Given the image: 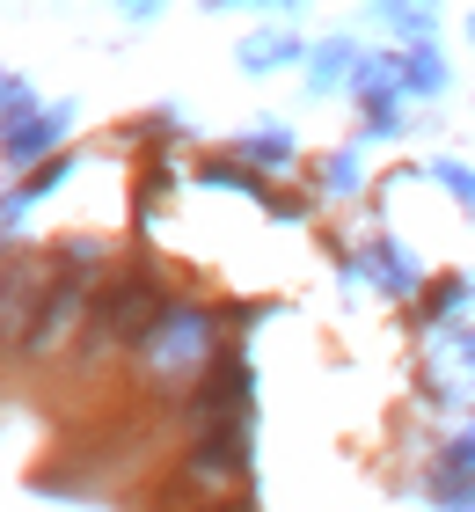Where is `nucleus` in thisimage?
Returning a JSON list of instances; mask_svg holds the SVG:
<instances>
[{
	"instance_id": "nucleus-1",
	"label": "nucleus",
	"mask_w": 475,
	"mask_h": 512,
	"mask_svg": "<svg viewBox=\"0 0 475 512\" xmlns=\"http://www.w3.org/2000/svg\"><path fill=\"white\" fill-rule=\"evenodd\" d=\"M154 286H147V278H125V286H117L110 300H103V330H117V337H132L139 330V322H154L161 308H154Z\"/></svg>"
}]
</instances>
